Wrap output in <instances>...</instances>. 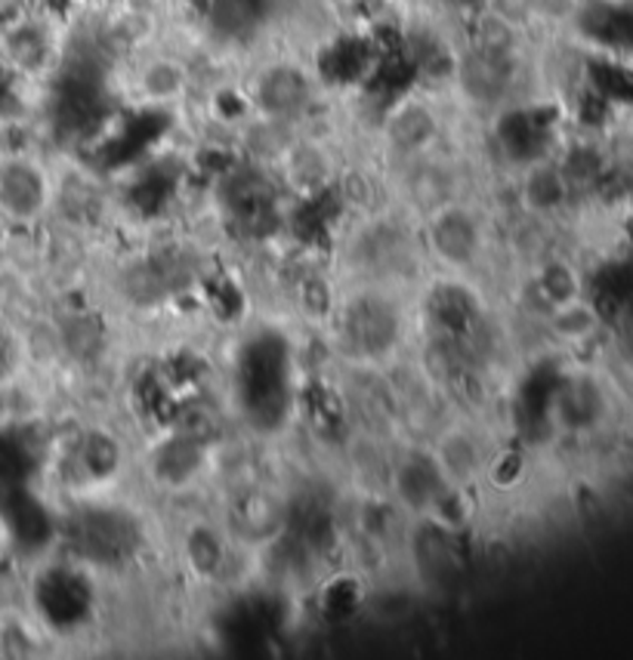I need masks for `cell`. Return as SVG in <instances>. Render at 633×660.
<instances>
[{"label":"cell","mask_w":633,"mask_h":660,"mask_svg":"<svg viewBox=\"0 0 633 660\" xmlns=\"http://www.w3.org/2000/svg\"><path fill=\"white\" fill-rule=\"evenodd\" d=\"M186 87H189V75H186V68L179 66L176 59H167V56H158V59H152L146 66L139 68V75H136V90L143 99L148 102H176L179 96L186 93Z\"/></svg>","instance_id":"obj_4"},{"label":"cell","mask_w":633,"mask_h":660,"mask_svg":"<svg viewBox=\"0 0 633 660\" xmlns=\"http://www.w3.org/2000/svg\"><path fill=\"white\" fill-rule=\"evenodd\" d=\"M260 115L294 121L310 102V81L296 66H270L254 87Z\"/></svg>","instance_id":"obj_2"},{"label":"cell","mask_w":633,"mask_h":660,"mask_svg":"<svg viewBox=\"0 0 633 660\" xmlns=\"http://www.w3.org/2000/svg\"><path fill=\"white\" fill-rule=\"evenodd\" d=\"M50 201L47 174L28 158L0 164V207L13 216L41 214Z\"/></svg>","instance_id":"obj_3"},{"label":"cell","mask_w":633,"mask_h":660,"mask_svg":"<svg viewBox=\"0 0 633 660\" xmlns=\"http://www.w3.org/2000/svg\"><path fill=\"white\" fill-rule=\"evenodd\" d=\"M383 134H387V146L405 161V158L430 155L432 146L439 142L442 127H439V115L427 102L408 99L387 115Z\"/></svg>","instance_id":"obj_1"}]
</instances>
